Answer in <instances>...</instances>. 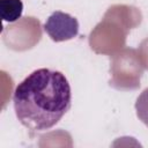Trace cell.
Segmentation results:
<instances>
[{"mask_svg":"<svg viewBox=\"0 0 148 148\" xmlns=\"http://www.w3.org/2000/svg\"><path fill=\"white\" fill-rule=\"evenodd\" d=\"M44 30L53 42L69 40L79 34V22L67 13L56 10L46 20Z\"/></svg>","mask_w":148,"mask_h":148,"instance_id":"obj_5","label":"cell"},{"mask_svg":"<svg viewBox=\"0 0 148 148\" xmlns=\"http://www.w3.org/2000/svg\"><path fill=\"white\" fill-rule=\"evenodd\" d=\"M135 111L138 118L148 127V88H146L136 98Z\"/></svg>","mask_w":148,"mask_h":148,"instance_id":"obj_7","label":"cell"},{"mask_svg":"<svg viewBox=\"0 0 148 148\" xmlns=\"http://www.w3.org/2000/svg\"><path fill=\"white\" fill-rule=\"evenodd\" d=\"M138 53H139V57H140V60H141L143 67L148 69V38L142 40Z\"/></svg>","mask_w":148,"mask_h":148,"instance_id":"obj_8","label":"cell"},{"mask_svg":"<svg viewBox=\"0 0 148 148\" xmlns=\"http://www.w3.org/2000/svg\"><path fill=\"white\" fill-rule=\"evenodd\" d=\"M23 3L21 0H0V14L5 22L13 23L21 18Z\"/></svg>","mask_w":148,"mask_h":148,"instance_id":"obj_6","label":"cell"},{"mask_svg":"<svg viewBox=\"0 0 148 148\" xmlns=\"http://www.w3.org/2000/svg\"><path fill=\"white\" fill-rule=\"evenodd\" d=\"M14 110L20 123L31 132L52 128L71 108L72 92L59 71L39 68L15 88Z\"/></svg>","mask_w":148,"mask_h":148,"instance_id":"obj_1","label":"cell"},{"mask_svg":"<svg viewBox=\"0 0 148 148\" xmlns=\"http://www.w3.org/2000/svg\"><path fill=\"white\" fill-rule=\"evenodd\" d=\"M141 18V13L135 7L111 6L90 34L89 44L91 50L96 53L113 54L125 45L127 32L140 24Z\"/></svg>","mask_w":148,"mask_h":148,"instance_id":"obj_2","label":"cell"},{"mask_svg":"<svg viewBox=\"0 0 148 148\" xmlns=\"http://www.w3.org/2000/svg\"><path fill=\"white\" fill-rule=\"evenodd\" d=\"M143 65L134 49H124L112 56L110 86L119 90H134L140 87Z\"/></svg>","mask_w":148,"mask_h":148,"instance_id":"obj_3","label":"cell"},{"mask_svg":"<svg viewBox=\"0 0 148 148\" xmlns=\"http://www.w3.org/2000/svg\"><path fill=\"white\" fill-rule=\"evenodd\" d=\"M8 37L9 42L6 43L8 47L16 51L31 49L42 37L40 23L35 17H24L18 23L6 28L3 31V38Z\"/></svg>","mask_w":148,"mask_h":148,"instance_id":"obj_4","label":"cell"}]
</instances>
